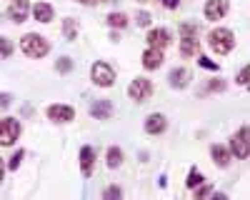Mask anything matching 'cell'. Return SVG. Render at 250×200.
Listing matches in <instances>:
<instances>
[{"label": "cell", "mask_w": 250, "mask_h": 200, "mask_svg": "<svg viewBox=\"0 0 250 200\" xmlns=\"http://www.w3.org/2000/svg\"><path fill=\"white\" fill-rule=\"evenodd\" d=\"M20 50L25 53V58H33V60H40V58H45L50 45H48V40L43 35H38V33H28L23 35V40H20Z\"/></svg>", "instance_id": "1"}, {"label": "cell", "mask_w": 250, "mask_h": 200, "mask_svg": "<svg viewBox=\"0 0 250 200\" xmlns=\"http://www.w3.org/2000/svg\"><path fill=\"white\" fill-rule=\"evenodd\" d=\"M208 45H210L218 55H228L235 48V35L228 28H215V30L208 33Z\"/></svg>", "instance_id": "2"}, {"label": "cell", "mask_w": 250, "mask_h": 200, "mask_svg": "<svg viewBox=\"0 0 250 200\" xmlns=\"http://www.w3.org/2000/svg\"><path fill=\"white\" fill-rule=\"evenodd\" d=\"M20 133H23L20 120H15V118H3V120H0V145L10 148L15 140L20 138Z\"/></svg>", "instance_id": "3"}, {"label": "cell", "mask_w": 250, "mask_h": 200, "mask_svg": "<svg viewBox=\"0 0 250 200\" xmlns=\"http://www.w3.org/2000/svg\"><path fill=\"white\" fill-rule=\"evenodd\" d=\"M90 78H93V83H95L98 88H110V85L115 83V70H113V65L98 60V63L90 68Z\"/></svg>", "instance_id": "4"}, {"label": "cell", "mask_w": 250, "mask_h": 200, "mask_svg": "<svg viewBox=\"0 0 250 200\" xmlns=\"http://www.w3.org/2000/svg\"><path fill=\"white\" fill-rule=\"evenodd\" d=\"M155 85H153V80L148 78H135L133 83L128 85V95L135 100V103H145V100H150Z\"/></svg>", "instance_id": "5"}, {"label": "cell", "mask_w": 250, "mask_h": 200, "mask_svg": "<svg viewBox=\"0 0 250 200\" xmlns=\"http://www.w3.org/2000/svg\"><path fill=\"white\" fill-rule=\"evenodd\" d=\"M248 138H250V133H248V128L243 125V128L230 138V155H235L238 160H245V158H248V153H250V143H248Z\"/></svg>", "instance_id": "6"}, {"label": "cell", "mask_w": 250, "mask_h": 200, "mask_svg": "<svg viewBox=\"0 0 250 200\" xmlns=\"http://www.w3.org/2000/svg\"><path fill=\"white\" fill-rule=\"evenodd\" d=\"M145 40H148V48H158V50H163V48H168L170 45V33L165 30V28H153V30H148V35H145Z\"/></svg>", "instance_id": "7"}, {"label": "cell", "mask_w": 250, "mask_h": 200, "mask_svg": "<svg viewBox=\"0 0 250 200\" xmlns=\"http://www.w3.org/2000/svg\"><path fill=\"white\" fill-rule=\"evenodd\" d=\"M48 118L53 120V123H70V120L75 118V110L70 108V105H60V103H55V105H48Z\"/></svg>", "instance_id": "8"}, {"label": "cell", "mask_w": 250, "mask_h": 200, "mask_svg": "<svg viewBox=\"0 0 250 200\" xmlns=\"http://www.w3.org/2000/svg\"><path fill=\"white\" fill-rule=\"evenodd\" d=\"M228 8H230L228 0H208L205 3V18L208 20H223L228 15Z\"/></svg>", "instance_id": "9"}, {"label": "cell", "mask_w": 250, "mask_h": 200, "mask_svg": "<svg viewBox=\"0 0 250 200\" xmlns=\"http://www.w3.org/2000/svg\"><path fill=\"white\" fill-rule=\"evenodd\" d=\"M165 128H168V120H165L163 113H150L145 118V133L148 135H160L165 133Z\"/></svg>", "instance_id": "10"}, {"label": "cell", "mask_w": 250, "mask_h": 200, "mask_svg": "<svg viewBox=\"0 0 250 200\" xmlns=\"http://www.w3.org/2000/svg\"><path fill=\"white\" fill-rule=\"evenodd\" d=\"M28 13H30V3H28V0H13V5L8 8V18L13 20V23H25Z\"/></svg>", "instance_id": "11"}, {"label": "cell", "mask_w": 250, "mask_h": 200, "mask_svg": "<svg viewBox=\"0 0 250 200\" xmlns=\"http://www.w3.org/2000/svg\"><path fill=\"white\" fill-rule=\"evenodd\" d=\"M93 168H95V148L83 145L80 148V170H83V175H93Z\"/></svg>", "instance_id": "12"}, {"label": "cell", "mask_w": 250, "mask_h": 200, "mask_svg": "<svg viewBox=\"0 0 250 200\" xmlns=\"http://www.w3.org/2000/svg\"><path fill=\"white\" fill-rule=\"evenodd\" d=\"M163 65V50L158 48H148L143 53V68L145 70H158Z\"/></svg>", "instance_id": "13"}, {"label": "cell", "mask_w": 250, "mask_h": 200, "mask_svg": "<svg viewBox=\"0 0 250 200\" xmlns=\"http://www.w3.org/2000/svg\"><path fill=\"white\" fill-rule=\"evenodd\" d=\"M90 115L95 118V120H108L110 115H113V103L110 100H95V103L90 105Z\"/></svg>", "instance_id": "14"}, {"label": "cell", "mask_w": 250, "mask_h": 200, "mask_svg": "<svg viewBox=\"0 0 250 200\" xmlns=\"http://www.w3.org/2000/svg\"><path fill=\"white\" fill-rule=\"evenodd\" d=\"M168 80H170V88L183 90V88H188V83H190V70L188 68H175V70H170Z\"/></svg>", "instance_id": "15"}, {"label": "cell", "mask_w": 250, "mask_h": 200, "mask_svg": "<svg viewBox=\"0 0 250 200\" xmlns=\"http://www.w3.org/2000/svg\"><path fill=\"white\" fill-rule=\"evenodd\" d=\"M30 13H33V18L38 20V23H50L53 15H55V10H53L50 3H35L30 8Z\"/></svg>", "instance_id": "16"}, {"label": "cell", "mask_w": 250, "mask_h": 200, "mask_svg": "<svg viewBox=\"0 0 250 200\" xmlns=\"http://www.w3.org/2000/svg\"><path fill=\"white\" fill-rule=\"evenodd\" d=\"M210 155H213V163H215L218 168H228V165H230V160H233L230 150L223 148V145H213V148H210Z\"/></svg>", "instance_id": "17"}, {"label": "cell", "mask_w": 250, "mask_h": 200, "mask_svg": "<svg viewBox=\"0 0 250 200\" xmlns=\"http://www.w3.org/2000/svg\"><path fill=\"white\" fill-rule=\"evenodd\" d=\"M198 50H200V43L195 40V35H183V38H180V55L193 58Z\"/></svg>", "instance_id": "18"}, {"label": "cell", "mask_w": 250, "mask_h": 200, "mask_svg": "<svg viewBox=\"0 0 250 200\" xmlns=\"http://www.w3.org/2000/svg\"><path fill=\"white\" fill-rule=\"evenodd\" d=\"M78 33H80V25L75 23L73 18H65V20H62V35H65V40H70V43H73V40L78 38Z\"/></svg>", "instance_id": "19"}, {"label": "cell", "mask_w": 250, "mask_h": 200, "mask_svg": "<svg viewBox=\"0 0 250 200\" xmlns=\"http://www.w3.org/2000/svg\"><path fill=\"white\" fill-rule=\"evenodd\" d=\"M105 20H108V25H110V28H118V30L128 28V15H125V13H110Z\"/></svg>", "instance_id": "20"}, {"label": "cell", "mask_w": 250, "mask_h": 200, "mask_svg": "<svg viewBox=\"0 0 250 200\" xmlns=\"http://www.w3.org/2000/svg\"><path fill=\"white\" fill-rule=\"evenodd\" d=\"M108 160H105V163H108V168H120L123 165V150L120 148H108V155H105Z\"/></svg>", "instance_id": "21"}, {"label": "cell", "mask_w": 250, "mask_h": 200, "mask_svg": "<svg viewBox=\"0 0 250 200\" xmlns=\"http://www.w3.org/2000/svg\"><path fill=\"white\" fill-rule=\"evenodd\" d=\"M200 183H205V178H203V173H200V170H195V168H193L190 173H188V180H185V185L193 190V188H198Z\"/></svg>", "instance_id": "22"}, {"label": "cell", "mask_w": 250, "mask_h": 200, "mask_svg": "<svg viewBox=\"0 0 250 200\" xmlns=\"http://www.w3.org/2000/svg\"><path fill=\"white\" fill-rule=\"evenodd\" d=\"M13 43H10V40L8 38H3V35H0V60H8L10 55H13Z\"/></svg>", "instance_id": "23"}, {"label": "cell", "mask_w": 250, "mask_h": 200, "mask_svg": "<svg viewBox=\"0 0 250 200\" xmlns=\"http://www.w3.org/2000/svg\"><path fill=\"white\" fill-rule=\"evenodd\" d=\"M25 158V150H15L13 155H10V160H8V168L10 170H18L20 168V160H23Z\"/></svg>", "instance_id": "24"}, {"label": "cell", "mask_w": 250, "mask_h": 200, "mask_svg": "<svg viewBox=\"0 0 250 200\" xmlns=\"http://www.w3.org/2000/svg\"><path fill=\"white\" fill-rule=\"evenodd\" d=\"M55 70L58 73H70L73 70V60L70 58H60L58 63H55Z\"/></svg>", "instance_id": "25"}, {"label": "cell", "mask_w": 250, "mask_h": 200, "mask_svg": "<svg viewBox=\"0 0 250 200\" xmlns=\"http://www.w3.org/2000/svg\"><path fill=\"white\" fill-rule=\"evenodd\" d=\"M193 193H195V198H208V195H215V190H213L210 185H205V183H200L198 188H193Z\"/></svg>", "instance_id": "26"}, {"label": "cell", "mask_w": 250, "mask_h": 200, "mask_svg": "<svg viewBox=\"0 0 250 200\" xmlns=\"http://www.w3.org/2000/svg\"><path fill=\"white\" fill-rule=\"evenodd\" d=\"M135 23H138V25H143V28H148V25L153 23V18H150V13H145V10H140V13L135 15Z\"/></svg>", "instance_id": "27"}, {"label": "cell", "mask_w": 250, "mask_h": 200, "mask_svg": "<svg viewBox=\"0 0 250 200\" xmlns=\"http://www.w3.org/2000/svg\"><path fill=\"white\" fill-rule=\"evenodd\" d=\"M208 90H210V93H223V90H225V80H223V78L210 80V83H208Z\"/></svg>", "instance_id": "28"}, {"label": "cell", "mask_w": 250, "mask_h": 200, "mask_svg": "<svg viewBox=\"0 0 250 200\" xmlns=\"http://www.w3.org/2000/svg\"><path fill=\"white\" fill-rule=\"evenodd\" d=\"M198 63H200V68H205V70H218V63H213V60L205 58V55L198 58Z\"/></svg>", "instance_id": "29"}, {"label": "cell", "mask_w": 250, "mask_h": 200, "mask_svg": "<svg viewBox=\"0 0 250 200\" xmlns=\"http://www.w3.org/2000/svg\"><path fill=\"white\" fill-rule=\"evenodd\" d=\"M180 35H198V25H193V23H183V25H180Z\"/></svg>", "instance_id": "30"}, {"label": "cell", "mask_w": 250, "mask_h": 200, "mask_svg": "<svg viewBox=\"0 0 250 200\" xmlns=\"http://www.w3.org/2000/svg\"><path fill=\"white\" fill-rule=\"evenodd\" d=\"M120 195H123V190H120V188H115V185H110V188L103 190V198H120Z\"/></svg>", "instance_id": "31"}, {"label": "cell", "mask_w": 250, "mask_h": 200, "mask_svg": "<svg viewBox=\"0 0 250 200\" xmlns=\"http://www.w3.org/2000/svg\"><path fill=\"white\" fill-rule=\"evenodd\" d=\"M13 103V95L10 93H0V108H10Z\"/></svg>", "instance_id": "32"}, {"label": "cell", "mask_w": 250, "mask_h": 200, "mask_svg": "<svg viewBox=\"0 0 250 200\" xmlns=\"http://www.w3.org/2000/svg\"><path fill=\"white\" fill-rule=\"evenodd\" d=\"M238 85H243V88L248 85V68H243V70L238 73Z\"/></svg>", "instance_id": "33"}, {"label": "cell", "mask_w": 250, "mask_h": 200, "mask_svg": "<svg viewBox=\"0 0 250 200\" xmlns=\"http://www.w3.org/2000/svg\"><path fill=\"white\" fill-rule=\"evenodd\" d=\"M160 3H163L165 8H168V10H175V8L180 5V0H160Z\"/></svg>", "instance_id": "34"}, {"label": "cell", "mask_w": 250, "mask_h": 200, "mask_svg": "<svg viewBox=\"0 0 250 200\" xmlns=\"http://www.w3.org/2000/svg\"><path fill=\"white\" fill-rule=\"evenodd\" d=\"M80 5H98V3H103V0H78Z\"/></svg>", "instance_id": "35"}, {"label": "cell", "mask_w": 250, "mask_h": 200, "mask_svg": "<svg viewBox=\"0 0 250 200\" xmlns=\"http://www.w3.org/2000/svg\"><path fill=\"white\" fill-rule=\"evenodd\" d=\"M3 175H5V168H3V163H0V183H3Z\"/></svg>", "instance_id": "36"}, {"label": "cell", "mask_w": 250, "mask_h": 200, "mask_svg": "<svg viewBox=\"0 0 250 200\" xmlns=\"http://www.w3.org/2000/svg\"><path fill=\"white\" fill-rule=\"evenodd\" d=\"M140 3H145V0H140Z\"/></svg>", "instance_id": "37"}]
</instances>
